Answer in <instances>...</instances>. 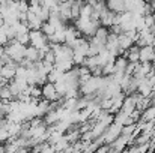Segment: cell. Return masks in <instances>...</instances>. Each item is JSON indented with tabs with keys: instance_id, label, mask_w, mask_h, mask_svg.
<instances>
[{
	"instance_id": "e0dca14e",
	"label": "cell",
	"mask_w": 155,
	"mask_h": 153,
	"mask_svg": "<svg viewBox=\"0 0 155 153\" xmlns=\"http://www.w3.org/2000/svg\"><path fill=\"white\" fill-rule=\"evenodd\" d=\"M8 42V36H6V29H5V24L0 27V45H5Z\"/></svg>"
},
{
	"instance_id": "7c38bea8",
	"label": "cell",
	"mask_w": 155,
	"mask_h": 153,
	"mask_svg": "<svg viewBox=\"0 0 155 153\" xmlns=\"http://www.w3.org/2000/svg\"><path fill=\"white\" fill-rule=\"evenodd\" d=\"M0 99L2 101H12L14 99V96H12V93H11V90H9L8 86L0 87Z\"/></svg>"
},
{
	"instance_id": "5bb4252c",
	"label": "cell",
	"mask_w": 155,
	"mask_h": 153,
	"mask_svg": "<svg viewBox=\"0 0 155 153\" xmlns=\"http://www.w3.org/2000/svg\"><path fill=\"white\" fill-rule=\"evenodd\" d=\"M15 39H17L21 45H29V42H30V39H29V32H27V33H18V35L15 36Z\"/></svg>"
},
{
	"instance_id": "8992f818",
	"label": "cell",
	"mask_w": 155,
	"mask_h": 153,
	"mask_svg": "<svg viewBox=\"0 0 155 153\" xmlns=\"http://www.w3.org/2000/svg\"><path fill=\"white\" fill-rule=\"evenodd\" d=\"M105 5L114 14H120V12L125 11V2L124 0H105Z\"/></svg>"
},
{
	"instance_id": "7402d4cb",
	"label": "cell",
	"mask_w": 155,
	"mask_h": 153,
	"mask_svg": "<svg viewBox=\"0 0 155 153\" xmlns=\"http://www.w3.org/2000/svg\"><path fill=\"white\" fill-rule=\"evenodd\" d=\"M81 2H86V0H81Z\"/></svg>"
},
{
	"instance_id": "277c9868",
	"label": "cell",
	"mask_w": 155,
	"mask_h": 153,
	"mask_svg": "<svg viewBox=\"0 0 155 153\" xmlns=\"http://www.w3.org/2000/svg\"><path fill=\"white\" fill-rule=\"evenodd\" d=\"M114 12H111L110 9H105L104 12L100 14V23H101V26L104 27H110V26H113L114 24Z\"/></svg>"
},
{
	"instance_id": "9c48e42d",
	"label": "cell",
	"mask_w": 155,
	"mask_h": 153,
	"mask_svg": "<svg viewBox=\"0 0 155 153\" xmlns=\"http://www.w3.org/2000/svg\"><path fill=\"white\" fill-rule=\"evenodd\" d=\"M54 66H56L59 71H62V72H66V71H69V69L74 66V63H72V59H66V60L56 62V63H54Z\"/></svg>"
},
{
	"instance_id": "52a82bcc",
	"label": "cell",
	"mask_w": 155,
	"mask_h": 153,
	"mask_svg": "<svg viewBox=\"0 0 155 153\" xmlns=\"http://www.w3.org/2000/svg\"><path fill=\"white\" fill-rule=\"evenodd\" d=\"M24 57L32 60V62H36V60H41L39 59V50L35 48L33 45H26V51H24Z\"/></svg>"
},
{
	"instance_id": "d6986e66",
	"label": "cell",
	"mask_w": 155,
	"mask_h": 153,
	"mask_svg": "<svg viewBox=\"0 0 155 153\" xmlns=\"http://www.w3.org/2000/svg\"><path fill=\"white\" fill-rule=\"evenodd\" d=\"M8 83H9V81H8L5 77H2V75H0V87H3V86H8Z\"/></svg>"
},
{
	"instance_id": "30bf717a",
	"label": "cell",
	"mask_w": 155,
	"mask_h": 153,
	"mask_svg": "<svg viewBox=\"0 0 155 153\" xmlns=\"http://www.w3.org/2000/svg\"><path fill=\"white\" fill-rule=\"evenodd\" d=\"M108 33H110V30H108V27H104V26H100L97 30H95V38H98L100 41H104V42H107V36H108Z\"/></svg>"
},
{
	"instance_id": "ac0fdd59",
	"label": "cell",
	"mask_w": 155,
	"mask_h": 153,
	"mask_svg": "<svg viewBox=\"0 0 155 153\" xmlns=\"http://www.w3.org/2000/svg\"><path fill=\"white\" fill-rule=\"evenodd\" d=\"M42 60H47V62H51V63H54V62H56V54H54L51 50H48L45 54H44V59H42Z\"/></svg>"
},
{
	"instance_id": "6da1fadb",
	"label": "cell",
	"mask_w": 155,
	"mask_h": 153,
	"mask_svg": "<svg viewBox=\"0 0 155 153\" xmlns=\"http://www.w3.org/2000/svg\"><path fill=\"white\" fill-rule=\"evenodd\" d=\"M29 39H30L29 45H33L38 50L48 44V38H47V35H44L41 32V29H38V30H29Z\"/></svg>"
},
{
	"instance_id": "9a60e30c",
	"label": "cell",
	"mask_w": 155,
	"mask_h": 153,
	"mask_svg": "<svg viewBox=\"0 0 155 153\" xmlns=\"http://www.w3.org/2000/svg\"><path fill=\"white\" fill-rule=\"evenodd\" d=\"M143 21H145V26H146L148 29H151V26L154 24V21H155V15H154V14L143 15Z\"/></svg>"
},
{
	"instance_id": "5b68a950",
	"label": "cell",
	"mask_w": 155,
	"mask_h": 153,
	"mask_svg": "<svg viewBox=\"0 0 155 153\" xmlns=\"http://www.w3.org/2000/svg\"><path fill=\"white\" fill-rule=\"evenodd\" d=\"M155 59V53L152 45L140 47V62H152Z\"/></svg>"
},
{
	"instance_id": "2e32d148",
	"label": "cell",
	"mask_w": 155,
	"mask_h": 153,
	"mask_svg": "<svg viewBox=\"0 0 155 153\" xmlns=\"http://www.w3.org/2000/svg\"><path fill=\"white\" fill-rule=\"evenodd\" d=\"M91 74H92V77H103V66H100V65L92 66L91 68Z\"/></svg>"
},
{
	"instance_id": "7a4b0ae2",
	"label": "cell",
	"mask_w": 155,
	"mask_h": 153,
	"mask_svg": "<svg viewBox=\"0 0 155 153\" xmlns=\"http://www.w3.org/2000/svg\"><path fill=\"white\" fill-rule=\"evenodd\" d=\"M41 89H42V98L47 99V101H57V99L62 98L56 92V86H54V83H51V81H47L45 84H42Z\"/></svg>"
},
{
	"instance_id": "4fadbf2b",
	"label": "cell",
	"mask_w": 155,
	"mask_h": 153,
	"mask_svg": "<svg viewBox=\"0 0 155 153\" xmlns=\"http://www.w3.org/2000/svg\"><path fill=\"white\" fill-rule=\"evenodd\" d=\"M41 32H42L44 35L50 36V35H53V33L56 32V29L53 27V26L50 24V23H48V21H44V23H42V26H41Z\"/></svg>"
},
{
	"instance_id": "ba28073f",
	"label": "cell",
	"mask_w": 155,
	"mask_h": 153,
	"mask_svg": "<svg viewBox=\"0 0 155 153\" xmlns=\"http://www.w3.org/2000/svg\"><path fill=\"white\" fill-rule=\"evenodd\" d=\"M117 44H119V48H122V50H128L134 42H133L125 33H120V35H117Z\"/></svg>"
},
{
	"instance_id": "3957f363",
	"label": "cell",
	"mask_w": 155,
	"mask_h": 153,
	"mask_svg": "<svg viewBox=\"0 0 155 153\" xmlns=\"http://www.w3.org/2000/svg\"><path fill=\"white\" fill-rule=\"evenodd\" d=\"M17 66H18V63H15V62H11V63L3 65V66H2V69H0V75H2V77H5L8 81L14 80V78H15Z\"/></svg>"
},
{
	"instance_id": "8fae6325",
	"label": "cell",
	"mask_w": 155,
	"mask_h": 153,
	"mask_svg": "<svg viewBox=\"0 0 155 153\" xmlns=\"http://www.w3.org/2000/svg\"><path fill=\"white\" fill-rule=\"evenodd\" d=\"M36 17L44 23V21H47L48 18H50V8L48 6H44V5H41V8H39V11L36 12Z\"/></svg>"
},
{
	"instance_id": "44dd1931",
	"label": "cell",
	"mask_w": 155,
	"mask_h": 153,
	"mask_svg": "<svg viewBox=\"0 0 155 153\" xmlns=\"http://www.w3.org/2000/svg\"><path fill=\"white\" fill-rule=\"evenodd\" d=\"M8 3V0H0V5H6Z\"/></svg>"
},
{
	"instance_id": "ffe728a7",
	"label": "cell",
	"mask_w": 155,
	"mask_h": 153,
	"mask_svg": "<svg viewBox=\"0 0 155 153\" xmlns=\"http://www.w3.org/2000/svg\"><path fill=\"white\" fill-rule=\"evenodd\" d=\"M86 2H87L89 5H92V6H94V5H95V3H97L98 0H86Z\"/></svg>"
}]
</instances>
